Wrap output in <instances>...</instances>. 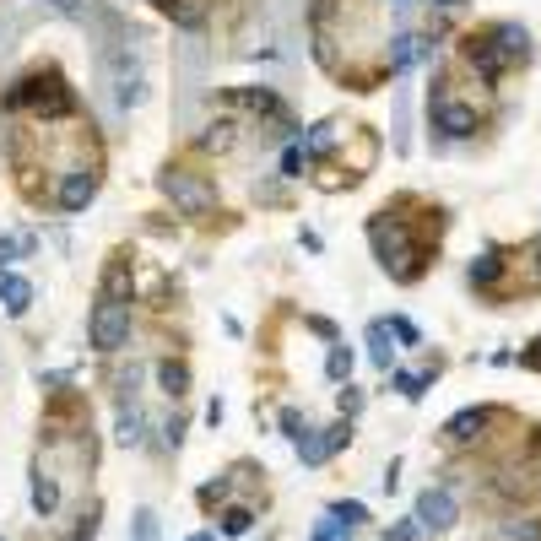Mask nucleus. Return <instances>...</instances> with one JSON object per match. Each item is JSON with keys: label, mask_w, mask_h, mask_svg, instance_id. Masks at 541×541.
<instances>
[{"label": "nucleus", "mask_w": 541, "mask_h": 541, "mask_svg": "<svg viewBox=\"0 0 541 541\" xmlns=\"http://www.w3.org/2000/svg\"><path fill=\"white\" fill-rule=\"evenodd\" d=\"M487 422H493V406H466V412H455L444 422V439L450 444H477L487 433Z\"/></svg>", "instance_id": "obj_10"}, {"label": "nucleus", "mask_w": 541, "mask_h": 541, "mask_svg": "<svg viewBox=\"0 0 541 541\" xmlns=\"http://www.w3.org/2000/svg\"><path fill=\"white\" fill-rule=\"evenodd\" d=\"M163 195L184 211V217H201V211L217 206V190H211V179H206V174H190V168H168V174H163Z\"/></svg>", "instance_id": "obj_4"}, {"label": "nucleus", "mask_w": 541, "mask_h": 541, "mask_svg": "<svg viewBox=\"0 0 541 541\" xmlns=\"http://www.w3.org/2000/svg\"><path fill=\"white\" fill-rule=\"evenodd\" d=\"M352 444V422L341 417V422H331V428H309L303 433V444H298V460L303 466H325L336 450H347Z\"/></svg>", "instance_id": "obj_6"}, {"label": "nucleus", "mask_w": 541, "mask_h": 541, "mask_svg": "<svg viewBox=\"0 0 541 541\" xmlns=\"http://www.w3.org/2000/svg\"><path fill=\"white\" fill-rule=\"evenodd\" d=\"M368 239H374V255H379V266L395 271L401 282H417L422 276V255H417V244L406 239V228L401 222H385V217H374L368 222Z\"/></svg>", "instance_id": "obj_1"}, {"label": "nucleus", "mask_w": 541, "mask_h": 541, "mask_svg": "<svg viewBox=\"0 0 541 541\" xmlns=\"http://www.w3.org/2000/svg\"><path fill=\"white\" fill-rule=\"evenodd\" d=\"M0 303H6L11 320H22V314L33 309V282L17 276V271H0Z\"/></svg>", "instance_id": "obj_12"}, {"label": "nucleus", "mask_w": 541, "mask_h": 541, "mask_svg": "<svg viewBox=\"0 0 541 541\" xmlns=\"http://www.w3.org/2000/svg\"><path fill=\"white\" fill-rule=\"evenodd\" d=\"M460 55H466L471 71H482V82H487V87H498V82H504V71H509V65L498 60V49H493V38H487V28L460 38Z\"/></svg>", "instance_id": "obj_7"}, {"label": "nucleus", "mask_w": 541, "mask_h": 541, "mask_svg": "<svg viewBox=\"0 0 541 541\" xmlns=\"http://www.w3.org/2000/svg\"><path fill=\"white\" fill-rule=\"evenodd\" d=\"M87 341L103 352V358L125 352V347H130V303L103 293L98 303H92V314H87Z\"/></svg>", "instance_id": "obj_2"}, {"label": "nucleus", "mask_w": 541, "mask_h": 541, "mask_svg": "<svg viewBox=\"0 0 541 541\" xmlns=\"http://www.w3.org/2000/svg\"><path fill=\"white\" fill-rule=\"evenodd\" d=\"M141 439H147V417H141V406H120V417H114V444L136 450Z\"/></svg>", "instance_id": "obj_15"}, {"label": "nucleus", "mask_w": 541, "mask_h": 541, "mask_svg": "<svg viewBox=\"0 0 541 541\" xmlns=\"http://www.w3.org/2000/svg\"><path fill=\"white\" fill-rule=\"evenodd\" d=\"M390 385H395V395H401V401H422V395H428V385H433V374H406V368H390Z\"/></svg>", "instance_id": "obj_18"}, {"label": "nucleus", "mask_w": 541, "mask_h": 541, "mask_svg": "<svg viewBox=\"0 0 541 541\" xmlns=\"http://www.w3.org/2000/svg\"><path fill=\"white\" fill-rule=\"evenodd\" d=\"M130 541H163V525H157V509H136V520H130Z\"/></svg>", "instance_id": "obj_23"}, {"label": "nucleus", "mask_w": 541, "mask_h": 541, "mask_svg": "<svg viewBox=\"0 0 541 541\" xmlns=\"http://www.w3.org/2000/svg\"><path fill=\"white\" fill-rule=\"evenodd\" d=\"M412 520L422 525V536H444V531H455V520H460V498L450 493V482H439V487H422L417 493V509H412Z\"/></svg>", "instance_id": "obj_5"}, {"label": "nucleus", "mask_w": 541, "mask_h": 541, "mask_svg": "<svg viewBox=\"0 0 541 541\" xmlns=\"http://www.w3.org/2000/svg\"><path fill=\"white\" fill-rule=\"evenodd\" d=\"M282 433H287L293 444H303V433H309V422H303V412H293V406H287V412H282Z\"/></svg>", "instance_id": "obj_27"}, {"label": "nucleus", "mask_w": 541, "mask_h": 541, "mask_svg": "<svg viewBox=\"0 0 541 541\" xmlns=\"http://www.w3.org/2000/svg\"><path fill=\"white\" fill-rule=\"evenodd\" d=\"M428 55H433V38H417V33H395L390 38V71H406V65H417Z\"/></svg>", "instance_id": "obj_13"}, {"label": "nucleus", "mask_w": 541, "mask_h": 541, "mask_svg": "<svg viewBox=\"0 0 541 541\" xmlns=\"http://www.w3.org/2000/svg\"><path fill=\"white\" fill-rule=\"evenodd\" d=\"M0 541H6V536H0Z\"/></svg>", "instance_id": "obj_39"}, {"label": "nucleus", "mask_w": 541, "mask_h": 541, "mask_svg": "<svg viewBox=\"0 0 541 541\" xmlns=\"http://www.w3.org/2000/svg\"><path fill=\"white\" fill-rule=\"evenodd\" d=\"M249 525H255V509H244V504L222 509V536H244Z\"/></svg>", "instance_id": "obj_24"}, {"label": "nucleus", "mask_w": 541, "mask_h": 541, "mask_svg": "<svg viewBox=\"0 0 541 541\" xmlns=\"http://www.w3.org/2000/svg\"><path fill=\"white\" fill-rule=\"evenodd\" d=\"M504 541H541V525L536 520H514V525H504Z\"/></svg>", "instance_id": "obj_26"}, {"label": "nucleus", "mask_w": 541, "mask_h": 541, "mask_svg": "<svg viewBox=\"0 0 541 541\" xmlns=\"http://www.w3.org/2000/svg\"><path fill=\"white\" fill-rule=\"evenodd\" d=\"M520 363H531V368H541V336H536V341H531V347H525V352H520Z\"/></svg>", "instance_id": "obj_35"}, {"label": "nucleus", "mask_w": 541, "mask_h": 541, "mask_svg": "<svg viewBox=\"0 0 541 541\" xmlns=\"http://www.w3.org/2000/svg\"><path fill=\"white\" fill-rule=\"evenodd\" d=\"M487 38H493V49H498V60H504V65H525V60H531V33H525L520 22H493Z\"/></svg>", "instance_id": "obj_9"}, {"label": "nucleus", "mask_w": 541, "mask_h": 541, "mask_svg": "<svg viewBox=\"0 0 541 541\" xmlns=\"http://www.w3.org/2000/svg\"><path fill=\"white\" fill-rule=\"evenodd\" d=\"M71 541H98V509H87V514H82V525L71 531Z\"/></svg>", "instance_id": "obj_31"}, {"label": "nucleus", "mask_w": 541, "mask_h": 541, "mask_svg": "<svg viewBox=\"0 0 541 541\" xmlns=\"http://www.w3.org/2000/svg\"><path fill=\"white\" fill-rule=\"evenodd\" d=\"M368 363H374L379 374H390V368H395V336H390V320H374V325H368Z\"/></svg>", "instance_id": "obj_14"}, {"label": "nucleus", "mask_w": 541, "mask_h": 541, "mask_svg": "<svg viewBox=\"0 0 541 541\" xmlns=\"http://www.w3.org/2000/svg\"><path fill=\"white\" fill-rule=\"evenodd\" d=\"M504 271H509V260L498 255V249H482L477 260L466 266V282L477 287V293H498V282H504Z\"/></svg>", "instance_id": "obj_11"}, {"label": "nucleus", "mask_w": 541, "mask_h": 541, "mask_svg": "<svg viewBox=\"0 0 541 541\" xmlns=\"http://www.w3.org/2000/svg\"><path fill=\"white\" fill-rule=\"evenodd\" d=\"M249 103H255L260 114H282V98H276V92H266V87H249Z\"/></svg>", "instance_id": "obj_29"}, {"label": "nucleus", "mask_w": 541, "mask_h": 541, "mask_svg": "<svg viewBox=\"0 0 541 541\" xmlns=\"http://www.w3.org/2000/svg\"><path fill=\"white\" fill-rule=\"evenodd\" d=\"M233 141H239V125H233V120H211L206 136H201V147H206V152H228Z\"/></svg>", "instance_id": "obj_19"}, {"label": "nucleus", "mask_w": 541, "mask_h": 541, "mask_svg": "<svg viewBox=\"0 0 541 541\" xmlns=\"http://www.w3.org/2000/svg\"><path fill=\"white\" fill-rule=\"evenodd\" d=\"M417 536H422V525H417V520H401V525L390 531V541H417Z\"/></svg>", "instance_id": "obj_33"}, {"label": "nucleus", "mask_w": 541, "mask_h": 541, "mask_svg": "<svg viewBox=\"0 0 541 541\" xmlns=\"http://www.w3.org/2000/svg\"><path fill=\"white\" fill-rule=\"evenodd\" d=\"M174 17H179V28H201V6H179Z\"/></svg>", "instance_id": "obj_34"}, {"label": "nucleus", "mask_w": 541, "mask_h": 541, "mask_svg": "<svg viewBox=\"0 0 541 541\" xmlns=\"http://www.w3.org/2000/svg\"><path fill=\"white\" fill-rule=\"evenodd\" d=\"M92 195H98V174H92V168H71V174H60V184H55L60 211H87Z\"/></svg>", "instance_id": "obj_8"}, {"label": "nucleus", "mask_w": 541, "mask_h": 541, "mask_svg": "<svg viewBox=\"0 0 541 541\" xmlns=\"http://www.w3.org/2000/svg\"><path fill=\"white\" fill-rule=\"evenodd\" d=\"M157 385H163V395H174V401H179V395H190V368L163 358V363H157Z\"/></svg>", "instance_id": "obj_17"}, {"label": "nucleus", "mask_w": 541, "mask_h": 541, "mask_svg": "<svg viewBox=\"0 0 541 541\" xmlns=\"http://www.w3.org/2000/svg\"><path fill=\"white\" fill-rule=\"evenodd\" d=\"M433 6H439V11H460L466 0H433Z\"/></svg>", "instance_id": "obj_36"}, {"label": "nucleus", "mask_w": 541, "mask_h": 541, "mask_svg": "<svg viewBox=\"0 0 541 541\" xmlns=\"http://www.w3.org/2000/svg\"><path fill=\"white\" fill-rule=\"evenodd\" d=\"M325 379H331V385H347V379H352V347L325 352Z\"/></svg>", "instance_id": "obj_21"}, {"label": "nucleus", "mask_w": 541, "mask_h": 541, "mask_svg": "<svg viewBox=\"0 0 541 541\" xmlns=\"http://www.w3.org/2000/svg\"><path fill=\"white\" fill-rule=\"evenodd\" d=\"M55 509H60V482L49 477V471H33V514H38V520H49Z\"/></svg>", "instance_id": "obj_16"}, {"label": "nucleus", "mask_w": 541, "mask_h": 541, "mask_svg": "<svg viewBox=\"0 0 541 541\" xmlns=\"http://www.w3.org/2000/svg\"><path fill=\"white\" fill-rule=\"evenodd\" d=\"M336 406H341V417H358V412H363V395L352 390V385H341V390H336Z\"/></svg>", "instance_id": "obj_30"}, {"label": "nucleus", "mask_w": 541, "mask_h": 541, "mask_svg": "<svg viewBox=\"0 0 541 541\" xmlns=\"http://www.w3.org/2000/svg\"><path fill=\"white\" fill-rule=\"evenodd\" d=\"M49 6H55L60 17H71V22H87V6H82V0H49Z\"/></svg>", "instance_id": "obj_32"}, {"label": "nucleus", "mask_w": 541, "mask_h": 541, "mask_svg": "<svg viewBox=\"0 0 541 541\" xmlns=\"http://www.w3.org/2000/svg\"><path fill=\"white\" fill-rule=\"evenodd\" d=\"M390 336L401 341V347H417V341H422V331H417L412 320H406V314H395V320H390Z\"/></svg>", "instance_id": "obj_25"}, {"label": "nucleus", "mask_w": 541, "mask_h": 541, "mask_svg": "<svg viewBox=\"0 0 541 541\" xmlns=\"http://www.w3.org/2000/svg\"><path fill=\"white\" fill-rule=\"evenodd\" d=\"M309 541H358V531L352 525H341L331 509H325V520H314V536Z\"/></svg>", "instance_id": "obj_22"}, {"label": "nucleus", "mask_w": 541, "mask_h": 541, "mask_svg": "<svg viewBox=\"0 0 541 541\" xmlns=\"http://www.w3.org/2000/svg\"><path fill=\"white\" fill-rule=\"evenodd\" d=\"M303 163H309V157H303V147L293 141V147L282 152V179H298V174H303Z\"/></svg>", "instance_id": "obj_28"}, {"label": "nucleus", "mask_w": 541, "mask_h": 541, "mask_svg": "<svg viewBox=\"0 0 541 541\" xmlns=\"http://www.w3.org/2000/svg\"><path fill=\"white\" fill-rule=\"evenodd\" d=\"M331 514H336L341 525H352V531H363V525L374 520V514H368V504H358V498H336V504H331Z\"/></svg>", "instance_id": "obj_20"}, {"label": "nucleus", "mask_w": 541, "mask_h": 541, "mask_svg": "<svg viewBox=\"0 0 541 541\" xmlns=\"http://www.w3.org/2000/svg\"><path fill=\"white\" fill-rule=\"evenodd\" d=\"M390 6H406V0H390Z\"/></svg>", "instance_id": "obj_38"}, {"label": "nucleus", "mask_w": 541, "mask_h": 541, "mask_svg": "<svg viewBox=\"0 0 541 541\" xmlns=\"http://www.w3.org/2000/svg\"><path fill=\"white\" fill-rule=\"evenodd\" d=\"M428 125L439 130L444 141H466V136H477V130H482V114H477V103H466V98L433 92V103H428Z\"/></svg>", "instance_id": "obj_3"}, {"label": "nucleus", "mask_w": 541, "mask_h": 541, "mask_svg": "<svg viewBox=\"0 0 541 541\" xmlns=\"http://www.w3.org/2000/svg\"><path fill=\"white\" fill-rule=\"evenodd\" d=\"M190 541H211V536H206V531H201V536H190Z\"/></svg>", "instance_id": "obj_37"}]
</instances>
